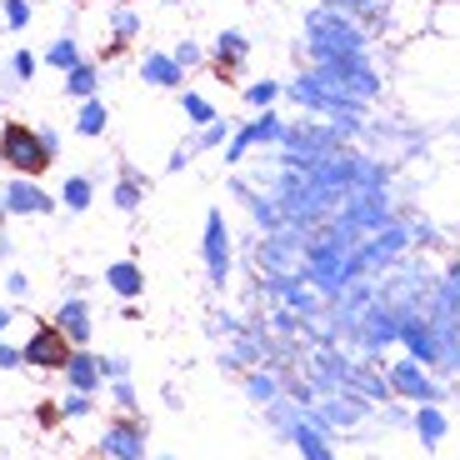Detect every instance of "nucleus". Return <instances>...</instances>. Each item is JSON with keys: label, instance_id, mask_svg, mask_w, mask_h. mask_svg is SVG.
Segmentation results:
<instances>
[{"label": "nucleus", "instance_id": "f257e3e1", "mask_svg": "<svg viewBox=\"0 0 460 460\" xmlns=\"http://www.w3.org/2000/svg\"><path fill=\"white\" fill-rule=\"evenodd\" d=\"M31 130L25 126H5V136H0V155L15 165V171H25V175H40L46 171V161H50V150H31Z\"/></svg>", "mask_w": 460, "mask_h": 460}, {"label": "nucleus", "instance_id": "f03ea898", "mask_svg": "<svg viewBox=\"0 0 460 460\" xmlns=\"http://www.w3.org/2000/svg\"><path fill=\"white\" fill-rule=\"evenodd\" d=\"M25 360H35V366H66V335L40 325V335H35V345L25 350Z\"/></svg>", "mask_w": 460, "mask_h": 460}]
</instances>
